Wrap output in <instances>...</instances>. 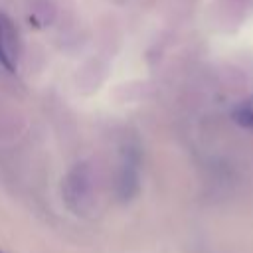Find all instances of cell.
<instances>
[{"label": "cell", "mask_w": 253, "mask_h": 253, "mask_svg": "<svg viewBox=\"0 0 253 253\" xmlns=\"http://www.w3.org/2000/svg\"><path fill=\"white\" fill-rule=\"evenodd\" d=\"M138 190V154L134 148H126L117 176V194L121 200H130Z\"/></svg>", "instance_id": "1"}, {"label": "cell", "mask_w": 253, "mask_h": 253, "mask_svg": "<svg viewBox=\"0 0 253 253\" xmlns=\"http://www.w3.org/2000/svg\"><path fill=\"white\" fill-rule=\"evenodd\" d=\"M16 53H18L16 30L12 22L4 14H0V65H4L8 71H14L18 57Z\"/></svg>", "instance_id": "2"}, {"label": "cell", "mask_w": 253, "mask_h": 253, "mask_svg": "<svg viewBox=\"0 0 253 253\" xmlns=\"http://www.w3.org/2000/svg\"><path fill=\"white\" fill-rule=\"evenodd\" d=\"M89 190H91V176H89V170H87V166L85 164H77L71 172H69V176H67V180H65V196H67V202L69 204H73V202H83V200H87V196H89Z\"/></svg>", "instance_id": "3"}, {"label": "cell", "mask_w": 253, "mask_h": 253, "mask_svg": "<svg viewBox=\"0 0 253 253\" xmlns=\"http://www.w3.org/2000/svg\"><path fill=\"white\" fill-rule=\"evenodd\" d=\"M233 119H235V123L253 128V97L241 101V103L235 107V111H233Z\"/></svg>", "instance_id": "4"}, {"label": "cell", "mask_w": 253, "mask_h": 253, "mask_svg": "<svg viewBox=\"0 0 253 253\" xmlns=\"http://www.w3.org/2000/svg\"><path fill=\"white\" fill-rule=\"evenodd\" d=\"M0 253H2V251H0Z\"/></svg>", "instance_id": "5"}]
</instances>
